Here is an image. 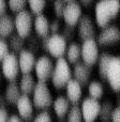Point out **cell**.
<instances>
[{
  "label": "cell",
  "instance_id": "cell-1",
  "mask_svg": "<svg viewBox=\"0 0 120 122\" xmlns=\"http://www.w3.org/2000/svg\"><path fill=\"white\" fill-rule=\"evenodd\" d=\"M120 11V0H99L95 3V23L99 27L104 28L109 25L111 20Z\"/></svg>",
  "mask_w": 120,
  "mask_h": 122
},
{
  "label": "cell",
  "instance_id": "cell-2",
  "mask_svg": "<svg viewBox=\"0 0 120 122\" xmlns=\"http://www.w3.org/2000/svg\"><path fill=\"white\" fill-rule=\"evenodd\" d=\"M66 57H61L55 62L54 72L52 76V83L56 89H63L72 80L73 69Z\"/></svg>",
  "mask_w": 120,
  "mask_h": 122
},
{
  "label": "cell",
  "instance_id": "cell-3",
  "mask_svg": "<svg viewBox=\"0 0 120 122\" xmlns=\"http://www.w3.org/2000/svg\"><path fill=\"white\" fill-rule=\"evenodd\" d=\"M32 101H33L34 107L38 109L46 110L50 106H53L54 99H53L52 92L48 88L47 83L43 81H38L36 89L32 93Z\"/></svg>",
  "mask_w": 120,
  "mask_h": 122
},
{
  "label": "cell",
  "instance_id": "cell-4",
  "mask_svg": "<svg viewBox=\"0 0 120 122\" xmlns=\"http://www.w3.org/2000/svg\"><path fill=\"white\" fill-rule=\"evenodd\" d=\"M14 21H15L16 32L19 36H22L23 38H28L31 36L34 25V17L31 11L24 10L19 13H16Z\"/></svg>",
  "mask_w": 120,
  "mask_h": 122
},
{
  "label": "cell",
  "instance_id": "cell-5",
  "mask_svg": "<svg viewBox=\"0 0 120 122\" xmlns=\"http://www.w3.org/2000/svg\"><path fill=\"white\" fill-rule=\"evenodd\" d=\"M82 46V61L86 65L92 67L93 65L98 64L100 57L99 43L97 39H87L84 40L80 44Z\"/></svg>",
  "mask_w": 120,
  "mask_h": 122
},
{
  "label": "cell",
  "instance_id": "cell-6",
  "mask_svg": "<svg viewBox=\"0 0 120 122\" xmlns=\"http://www.w3.org/2000/svg\"><path fill=\"white\" fill-rule=\"evenodd\" d=\"M55 63L47 55H42L36 60V64L34 67V72L38 81L47 82L49 79H52L53 72H54Z\"/></svg>",
  "mask_w": 120,
  "mask_h": 122
},
{
  "label": "cell",
  "instance_id": "cell-7",
  "mask_svg": "<svg viewBox=\"0 0 120 122\" xmlns=\"http://www.w3.org/2000/svg\"><path fill=\"white\" fill-rule=\"evenodd\" d=\"M1 70H2V75L9 82L16 81L18 75L22 74L18 56L15 53L9 54L4 60L1 61Z\"/></svg>",
  "mask_w": 120,
  "mask_h": 122
},
{
  "label": "cell",
  "instance_id": "cell-8",
  "mask_svg": "<svg viewBox=\"0 0 120 122\" xmlns=\"http://www.w3.org/2000/svg\"><path fill=\"white\" fill-rule=\"evenodd\" d=\"M102 104L92 97H86L80 104V109L84 117V122H94L100 117Z\"/></svg>",
  "mask_w": 120,
  "mask_h": 122
},
{
  "label": "cell",
  "instance_id": "cell-9",
  "mask_svg": "<svg viewBox=\"0 0 120 122\" xmlns=\"http://www.w3.org/2000/svg\"><path fill=\"white\" fill-rule=\"evenodd\" d=\"M68 49V41L61 34L50 35L48 37V50L47 52L55 58H61L66 55Z\"/></svg>",
  "mask_w": 120,
  "mask_h": 122
},
{
  "label": "cell",
  "instance_id": "cell-10",
  "mask_svg": "<svg viewBox=\"0 0 120 122\" xmlns=\"http://www.w3.org/2000/svg\"><path fill=\"white\" fill-rule=\"evenodd\" d=\"M83 14V10H82V5L78 1H70V2H67L66 9L63 12V19L66 25L69 26H76L78 24V22L80 21Z\"/></svg>",
  "mask_w": 120,
  "mask_h": 122
},
{
  "label": "cell",
  "instance_id": "cell-11",
  "mask_svg": "<svg viewBox=\"0 0 120 122\" xmlns=\"http://www.w3.org/2000/svg\"><path fill=\"white\" fill-rule=\"evenodd\" d=\"M99 46H111L120 41V29L116 25H108L102 28L97 36Z\"/></svg>",
  "mask_w": 120,
  "mask_h": 122
},
{
  "label": "cell",
  "instance_id": "cell-12",
  "mask_svg": "<svg viewBox=\"0 0 120 122\" xmlns=\"http://www.w3.org/2000/svg\"><path fill=\"white\" fill-rule=\"evenodd\" d=\"M106 81L115 92H120V56H113L107 71Z\"/></svg>",
  "mask_w": 120,
  "mask_h": 122
},
{
  "label": "cell",
  "instance_id": "cell-13",
  "mask_svg": "<svg viewBox=\"0 0 120 122\" xmlns=\"http://www.w3.org/2000/svg\"><path fill=\"white\" fill-rule=\"evenodd\" d=\"M77 32L79 38L84 41L87 39H97V31L92 19L89 15L84 14L77 24Z\"/></svg>",
  "mask_w": 120,
  "mask_h": 122
},
{
  "label": "cell",
  "instance_id": "cell-14",
  "mask_svg": "<svg viewBox=\"0 0 120 122\" xmlns=\"http://www.w3.org/2000/svg\"><path fill=\"white\" fill-rule=\"evenodd\" d=\"M36 60L38 58H36L34 52H32L29 49H24L18 54V62H19V68H21L22 75L31 74L32 70H34Z\"/></svg>",
  "mask_w": 120,
  "mask_h": 122
},
{
  "label": "cell",
  "instance_id": "cell-15",
  "mask_svg": "<svg viewBox=\"0 0 120 122\" xmlns=\"http://www.w3.org/2000/svg\"><path fill=\"white\" fill-rule=\"evenodd\" d=\"M16 105V109L18 111V116L24 120H30L33 116V108L34 104L32 98L29 95L23 94L21 96V98L17 101Z\"/></svg>",
  "mask_w": 120,
  "mask_h": 122
},
{
  "label": "cell",
  "instance_id": "cell-16",
  "mask_svg": "<svg viewBox=\"0 0 120 122\" xmlns=\"http://www.w3.org/2000/svg\"><path fill=\"white\" fill-rule=\"evenodd\" d=\"M91 67L83 62H78L73 67V79L78 81L82 85H87L90 82Z\"/></svg>",
  "mask_w": 120,
  "mask_h": 122
},
{
  "label": "cell",
  "instance_id": "cell-17",
  "mask_svg": "<svg viewBox=\"0 0 120 122\" xmlns=\"http://www.w3.org/2000/svg\"><path fill=\"white\" fill-rule=\"evenodd\" d=\"M33 29L36 35L41 38H46L50 36V22L45 14L41 13L34 17Z\"/></svg>",
  "mask_w": 120,
  "mask_h": 122
},
{
  "label": "cell",
  "instance_id": "cell-18",
  "mask_svg": "<svg viewBox=\"0 0 120 122\" xmlns=\"http://www.w3.org/2000/svg\"><path fill=\"white\" fill-rule=\"evenodd\" d=\"M83 85L76 81L75 79H72L66 86V96L68 99L74 105H77L83 97Z\"/></svg>",
  "mask_w": 120,
  "mask_h": 122
},
{
  "label": "cell",
  "instance_id": "cell-19",
  "mask_svg": "<svg viewBox=\"0 0 120 122\" xmlns=\"http://www.w3.org/2000/svg\"><path fill=\"white\" fill-rule=\"evenodd\" d=\"M16 31L15 21L10 14H4L0 16V36L3 39H8Z\"/></svg>",
  "mask_w": 120,
  "mask_h": 122
},
{
  "label": "cell",
  "instance_id": "cell-20",
  "mask_svg": "<svg viewBox=\"0 0 120 122\" xmlns=\"http://www.w3.org/2000/svg\"><path fill=\"white\" fill-rule=\"evenodd\" d=\"M70 104L71 102L64 95H59L54 99L53 108H54L55 113L59 119H63L64 117H67V115L69 113V111L71 109Z\"/></svg>",
  "mask_w": 120,
  "mask_h": 122
},
{
  "label": "cell",
  "instance_id": "cell-21",
  "mask_svg": "<svg viewBox=\"0 0 120 122\" xmlns=\"http://www.w3.org/2000/svg\"><path fill=\"white\" fill-rule=\"evenodd\" d=\"M22 95H23V92L21 90L19 84L16 81H11L8 83L5 86L4 93H3L5 101L9 104H16Z\"/></svg>",
  "mask_w": 120,
  "mask_h": 122
},
{
  "label": "cell",
  "instance_id": "cell-22",
  "mask_svg": "<svg viewBox=\"0 0 120 122\" xmlns=\"http://www.w3.org/2000/svg\"><path fill=\"white\" fill-rule=\"evenodd\" d=\"M36 83H38V81H36L34 77L31 74L22 75L21 80H19V86H21L23 94L31 95L36 86Z\"/></svg>",
  "mask_w": 120,
  "mask_h": 122
},
{
  "label": "cell",
  "instance_id": "cell-23",
  "mask_svg": "<svg viewBox=\"0 0 120 122\" xmlns=\"http://www.w3.org/2000/svg\"><path fill=\"white\" fill-rule=\"evenodd\" d=\"M66 58L70 64L75 65L82 60V46L77 42H71L68 46L66 53Z\"/></svg>",
  "mask_w": 120,
  "mask_h": 122
},
{
  "label": "cell",
  "instance_id": "cell-24",
  "mask_svg": "<svg viewBox=\"0 0 120 122\" xmlns=\"http://www.w3.org/2000/svg\"><path fill=\"white\" fill-rule=\"evenodd\" d=\"M113 56L108 53H101L98 61V71H99V76L103 79L106 80L107 71H108V67L111 64V61Z\"/></svg>",
  "mask_w": 120,
  "mask_h": 122
},
{
  "label": "cell",
  "instance_id": "cell-25",
  "mask_svg": "<svg viewBox=\"0 0 120 122\" xmlns=\"http://www.w3.org/2000/svg\"><path fill=\"white\" fill-rule=\"evenodd\" d=\"M24 39H25V38H23L22 36H19L17 32H14L11 37L8 38L9 46H10V48H11V50L13 51L12 53H15V54L18 53L19 54L22 51L24 50V44H25Z\"/></svg>",
  "mask_w": 120,
  "mask_h": 122
},
{
  "label": "cell",
  "instance_id": "cell-26",
  "mask_svg": "<svg viewBox=\"0 0 120 122\" xmlns=\"http://www.w3.org/2000/svg\"><path fill=\"white\" fill-rule=\"evenodd\" d=\"M88 93L89 97H92V98L99 101L104 95V86L100 81L92 80L88 84Z\"/></svg>",
  "mask_w": 120,
  "mask_h": 122
},
{
  "label": "cell",
  "instance_id": "cell-27",
  "mask_svg": "<svg viewBox=\"0 0 120 122\" xmlns=\"http://www.w3.org/2000/svg\"><path fill=\"white\" fill-rule=\"evenodd\" d=\"M113 103L111 101H105L101 106V111H100V120L101 122H111V115L114 111Z\"/></svg>",
  "mask_w": 120,
  "mask_h": 122
},
{
  "label": "cell",
  "instance_id": "cell-28",
  "mask_svg": "<svg viewBox=\"0 0 120 122\" xmlns=\"http://www.w3.org/2000/svg\"><path fill=\"white\" fill-rule=\"evenodd\" d=\"M67 122H84V117H83L80 106L78 105L71 106L70 111L67 115Z\"/></svg>",
  "mask_w": 120,
  "mask_h": 122
},
{
  "label": "cell",
  "instance_id": "cell-29",
  "mask_svg": "<svg viewBox=\"0 0 120 122\" xmlns=\"http://www.w3.org/2000/svg\"><path fill=\"white\" fill-rule=\"evenodd\" d=\"M29 9L34 15H39L46 7V0H28Z\"/></svg>",
  "mask_w": 120,
  "mask_h": 122
},
{
  "label": "cell",
  "instance_id": "cell-30",
  "mask_svg": "<svg viewBox=\"0 0 120 122\" xmlns=\"http://www.w3.org/2000/svg\"><path fill=\"white\" fill-rule=\"evenodd\" d=\"M9 8L14 13H19V12L26 10V5L28 3V0H8Z\"/></svg>",
  "mask_w": 120,
  "mask_h": 122
},
{
  "label": "cell",
  "instance_id": "cell-31",
  "mask_svg": "<svg viewBox=\"0 0 120 122\" xmlns=\"http://www.w3.org/2000/svg\"><path fill=\"white\" fill-rule=\"evenodd\" d=\"M67 2L64 0H54L53 1V7H54V13L57 16V19H60L63 16V12L66 9Z\"/></svg>",
  "mask_w": 120,
  "mask_h": 122
},
{
  "label": "cell",
  "instance_id": "cell-32",
  "mask_svg": "<svg viewBox=\"0 0 120 122\" xmlns=\"http://www.w3.org/2000/svg\"><path fill=\"white\" fill-rule=\"evenodd\" d=\"M10 46H9V42H8L7 39H3L1 38L0 39V61L4 60L10 53Z\"/></svg>",
  "mask_w": 120,
  "mask_h": 122
},
{
  "label": "cell",
  "instance_id": "cell-33",
  "mask_svg": "<svg viewBox=\"0 0 120 122\" xmlns=\"http://www.w3.org/2000/svg\"><path fill=\"white\" fill-rule=\"evenodd\" d=\"M33 122H54L53 117L47 110H43L36 116Z\"/></svg>",
  "mask_w": 120,
  "mask_h": 122
},
{
  "label": "cell",
  "instance_id": "cell-34",
  "mask_svg": "<svg viewBox=\"0 0 120 122\" xmlns=\"http://www.w3.org/2000/svg\"><path fill=\"white\" fill-rule=\"evenodd\" d=\"M60 34L63 36V38L67 40V41H70V40H72L73 37H74V27H73V26L66 25L63 28H62Z\"/></svg>",
  "mask_w": 120,
  "mask_h": 122
},
{
  "label": "cell",
  "instance_id": "cell-35",
  "mask_svg": "<svg viewBox=\"0 0 120 122\" xmlns=\"http://www.w3.org/2000/svg\"><path fill=\"white\" fill-rule=\"evenodd\" d=\"M60 28H61V23L60 20L56 19L54 21L50 22V35H55V34H60Z\"/></svg>",
  "mask_w": 120,
  "mask_h": 122
},
{
  "label": "cell",
  "instance_id": "cell-36",
  "mask_svg": "<svg viewBox=\"0 0 120 122\" xmlns=\"http://www.w3.org/2000/svg\"><path fill=\"white\" fill-rule=\"evenodd\" d=\"M10 117L9 111L7 110L5 107H1L0 108V122H9Z\"/></svg>",
  "mask_w": 120,
  "mask_h": 122
},
{
  "label": "cell",
  "instance_id": "cell-37",
  "mask_svg": "<svg viewBox=\"0 0 120 122\" xmlns=\"http://www.w3.org/2000/svg\"><path fill=\"white\" fill-rule=\"evenodd\" d=\"M111 122H120V105L114 108L113 115H111Z\"/></svg>",
  "mask_w": 120,
  "mask_h": 122
},
{
  "label": "cell",
  "instance_id": "cell-38",
  "mask_svg": "<svg viewBox=\"0 0 120 122\" xmlns=\"http://www.w3.org/2000/svg\"><path fill=\"white\" fill-rule=\"evenodd\" d=\"M8 8H9L8 0H0V16L7 14Z\"/></svg>",
  "mask_w": 120,
  "mask_h": 122
},
{
  "label": "cell",
  "instance_id": "cell-39",
  "mask_svg": "<svg viewBox=\"0 0 120 122\" xmlns=\"http://www.w3.org/2000/svg\"><path fill=\"white\" fill-rule=\"evenodd\" d=\"M9 122H24V119H22V118L17 115H12L11 117H10Z\"/></svg>",
  "mask_w": 120,
  "mask_h": 122
},
{
  "label": "cell",
  "instance_id": "cell-40",
  "mask_svg": "<svg viewBox=\"0 0 120 122\" xmlns=\"http://www.w3.org/2000/svg\"><path fill=\"white\" fill-rule=\"evenodd\" d=\"M78 2L80 3V5H84V7H90L93 3V0H78Z\"/></svg>",
  "mask_w": 120,
  "mask_h": 122
},
{
  "label": "cell",
  "instance_id": "cell-41",
  "mask_svg": "<svg viewBox=\"0 0 120 122\" xmlns=\"http://www.w3.org/2000/svg\"><path fill=\"white\" fill-rule=\"evenodd\" d=\"M66 2H70V1H74V0H64Z\"/></svg>",
  "mask_w": 120,
  "mask_h": 122
},
{
  "label": "cell",
  "instance_id": "cell-42",
  "mask_svg": "<svg viewBox=\"0 0 120 122\" xmlns=\"http://www.w3.org/2000/svg\"><path fill=\"white\" fill-rule=\"evenodd\" d=\"M58 122H64V121H62V120H60V121H58Z\"/></svg>",
  "mask_w": 120,
  "mask_h": 122
}]
</instances>
